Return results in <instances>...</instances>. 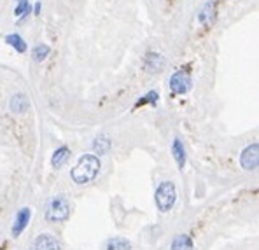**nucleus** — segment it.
<instances>
[{"mask_svg":"<svg viewBox=\"0 0 259 250\" xmlns=\"http://www.w3.org/2000/svg\"><path fill=\"white\" fill-rule=\"evenodd\" d=\"M18 2H21V0H18Z\"/></svg>","mask_w":259,"mask_h":250,"instance_id":"412c9836","label":"nucleus"},{"mask_svg":"<svg viewBox=\"0 0 259 250\" xmlns=\"http://www.w3.org/2000/svg\"><path fill=\"white\" fill-rule=\"evenodd\" d=\"M175 199H177V191H175L174 182H170V180L161 182L154 192V202H156L158 210L163 212V214L170 212L175 205Z\"/></svg>","mask_w":259,"mask_h":250,"instance_id":"f03ea898","label":"nucleus"},{"mask_svg":"<svg viewBox=\"0 0 259 250\" xmlns=\"http://www.w3.org/2000/svg\"><path fill=\"white\" fill-rule=\"evenodd\" d=\"M70 215V203L63 194H58L49 202L46 210V219L49 222H63Z\"/></svg>","mask_w":259,"mask_h":250,"instance_id":"7ed1b4c3","label":"nucleus"},{"mask_svg":"<svg viewBox=\"0 0 259 250\" xmlns=\"http://www.w3.org/2000/svg\"><path fill=\"white\" fill-rule=\"evenodd\" d=\"M132 248V243L126 240V238H112V240H109L107 243V250H130Z\"/></svg>","mask_w":259,"mask_h":250,"instance_id":"2eb2a0df","label":"nucleus"},{"mask_svg":"<svg viewBox=\"0 0 259 250\" xmlns=\"http://www.w3.org/2000/svg\"><path fill=\"white\" fill-rule=\"evenodd\" d=\"M158 102V93L156 91H151V93H147L146 96H144V100H140L137 105H144V104H156Z\"/></svg>","mask_w":259,"mask_h":250,"instance_id":"6ab92c4d","label":"nucleus"},{"mask_svg":"<svg viewBox=\"0 0 259 250\" xmlns=\"http://www.w3.org/2000/svg\"><path fill=\"white\" fill-rule=\"evenodd\" d=\"M172 153H174V159L177 161L179 168H184V165H186V151H184V145H182V142L179 138L174 140Z\"/></svg>","mask_w":259,"mask_h":250,"instance_id":"f8f14e48","label":"nucleus"},{"mask_svg":"<svg viewBox=\"0 0 259 250\" xmlns=\"http://www.w3.org/2000/svg\"><path fill=\"white\" fill-rule=\"evenodd\" d=\"M100 166H102V163H100V159H98V156H95V154H86V156H82L77 161V165L72 168L70 177H72V180L79 185L90 184V182H93L97 179L98 172H100Z\"/></svg>","mask_w":259,"mask_h":250,"instance_id":"f257e3e1","label":"nucleus"},{"mask_svg":"<svg viewBox=\"0 0 259 250\" xmlns=\"http://www.w3.org/2000/svg\"><path fill=\"white\" fill-rule=\"evenodd\" d=\"M33 13H35V14H40V4H39V2H37V4H35V7H33Z\"/></svg>","mask_w":259,"mask_h":250,"instance_id":"aec40b11","label":"nucleus"},{"mask_svg":"<svg viewBox=\"0 0 259 250\" xmlns=\"http://www.w3.org/2000/svg\"><path fill=\"white\" fill-rule=\"evenodd\" d=\"M30 13V4L28 0H21V2H18L16 9H14V14L16 16H25V14Z\"/></svg>","mask_w":259,"mask_h":250,"instance_id":"a211bd4d","label":"nucleus"},{"mask_svg":"<svg viewBox=\"0 0 259 250\" xmlns=\"http://www.w3.org/2000/svg\"><path fill=\"white\" fill-rule=\"evenodd\" d=\"M110 147H112V142H110V138H109V136H105V135L97 136V138H95V142H93V151H95V154H98V156H104V154H107L110 151Z\"/></svg>","mask_w":259,"mask_h":250,"instance_id":"9d476101","label":"nucleus"},{"mask_svg":"<svg viewBox=\"0 0 259 250\" xmlns=\"http://www.w3.org/2000/svg\"><path fill=\"white\" fill-rule=\"evenodd\" d=\"M189 88H191V75L188 72H175V74L170 77V89L175 94H184L188 93Z\"/></svg>","mask_w":259,"mask_h":250,"instance_id":"20e7f679","label":"nucleus"},{"mask_svg":"<svg viewBox=\"0 0 259 250\" xmlns=\"http://www.w3.org/2000/svg\"><path fill=\"white\" fill-rule=\"evenodd\" d=\"M214 18H215L214 2H207L203 7H201L200 14H198V21H200L201 25H210V23L214 21Z\"/></svg>","mask_w":259,"mask_h":250,"instance_id":"1a4fd4ad","label":"nucleus"},{"mask_svg":"<svg viewBox=\"0 0 259 250\" xmlns=\"http://www.w3.org/2000/svg\"><path fill=\"white\" fill-rule=\"evenodd\" d=\"M30 217H32V210L28 207L21 208L16 214V219H14V226H13V236L18 238L23 233V229L26 227V224L30 222Z\"/></svg>","mask_w":259,"mask_h":250,"instance_id":"423d86ee","label":"nucleus"},{"mask_svg":"<svg viewBox=\"0 0 259 250\" xmlns=\"http://www.w3.org/2000/svg\"><path fill=\"white\" fill-rule=\"evenodd\" d=\"M49 53H51V49H49V45H46V44H39V45H35V47H33L32 56H33V60H35V62H44V60L48 58Z\"/></svg>","mask_w":259,"mask_h":250,"instance_id":"f3484780","label":"nucleus"},{"mask_svg":"<svg viewBox=\"0 0 259 250\" xmlns=\"http://www.w3.org/2000/svg\"><path fill=\"white\" fill-rule=\"evenodd\" d=\"M259 161V145L252 143V145L245 147L243 153L240 154V165L243 170H256Z\"/></svg>","mask_w":259,"mask_h":250,"instance_id":"39448f33","label":"nucleus"},{"mask_svg":"<svg viewBox=\"0 0 259 250\" xmlns=\"http://www.w3.org/2000/svg\"><path fill=\"white\" fill-rule=\"evenodd\" d=\"M30 107V102L26 100V96L23 93H18L11 98V104H9V109L11 112H16V114H23L26 112V109Z\"/></svg>","mask_w":259,"mask_h":250,"instance_id":"6e6552de","label":"nucleus"},{"mask_svg":"<svg viewBox=\"0 0 259 250\" xmlns=\"http://www.w3.org/2000/svg\"><path fill=\"white\" fill-rule=\"evenodd\" d=\"M68 156H70L68 147H60V149H56L55 154H53V158H51V166L53 168H60V166H63L65 161L68 159Z\"/></svg>","mask_w":259,"mask_h":250,"instance_id":"ddd939ff","label":"nucleus"},{"mask_svg":"<svg viewBox=\"0 0 259 250\" xmlns=\"http://www.w3.org/2000/svg\"><path fill=\"white\" fill-rule=\"evenodd\" d=\"M6 42L9 44V45H13L14 49H16L18 53H25L26 51V44H25V40L21 39L18 33H11V35H7L6 37Z\"/></svg>","mask_w":259,"mask_h":250,"instance_id":"dca6fc26","label":"nucleus"},{"mask_svg":"<svg viewBox=\"0 0 259 250\" xmlns=\"http://www.w3.org/2000/svg\"><path fill=\"white\" fill-rule=\"evenodd\" d=\"M170 250H193V240L188 234H177L172 241V248Z\"/></svg>","mask_w":259,"mask_h":250,"instance_id":"4468645a","label":"nucleus"},{"mask_svg":"<svg viewBox=\"0 0 259 250\" xmlns=\"http://www.w3.org/2000/svg\"><path fill=\"white\" fill-rule=\"evenodd\" d=\"M35 250H60V241L56 240L53 234L42 233L35 238V243H33Z\"/></svg>","mask_w":259,"mask_h":250,"instance_id":"0eeeda50","label":"nucleus"},{"mask_svg":"<svg viewBox=\"0 0 259 250\" xmlns=\"http://www.w3.org/2000/svg\"><path fill=\"white\" fill-rule=\"evenodd\" d=\"M165 67V60H163L161 55L158 53H149L146 58V68L151 72H159L161 68Z\"/></svg>","mask_w":259,"mask_h":250,"instance_id":"9b49d317","label":"nucleus"}]
</instances>
